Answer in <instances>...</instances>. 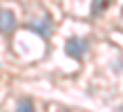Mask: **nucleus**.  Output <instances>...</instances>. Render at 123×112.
<instances>
[{"instance_id":"3","label":"nucleus","mask_w":123,"mask_h":112,"mask_svg":"<svg viewBox=\"0 0 123 112\" xmlns=\"http://www.w3.org/2000/svg\"><path fill=\"white\" fill-rule=\"evenodd\" d=\"M29 29L38 32L40 36H49V34H52V20H49V16H43L38 20H31L29 22Z\"/></svg>"},{"instance_id":"2","label":"nucleus","mask_w":123,"mask_h":112,"mask_svg":"<svg viewBox=\"0 0 123 112\" xmlns=\"http://www.w3.org/2000/svg\"><path fill=\"white\" fill-rule=\"evenodd\" d=\"M16 29V16L11 9H0V32L2 34H11Z\"/></svg>"},{"instance_id":"5","label":"nucleus","mask_w":123,"mask_h":112,"mask_svg":"<svg viewBox=\"0 0 123 112\" xmlns=\"http://www.w3.org/2000/svg\"><path fill=\"white\" fill-rule=\"evenodd\" d=\"M18 110H31V101H29V99L18 101Z\"/></svg>"},{"instance_id":"4","label":"nucleus","mask_w":123,"mask_h":112,"mask_svg":"<svg viewBox=\"0 0 123 112\" xmlns=\"http://www.w3.org/2000/svg\"><path fill=\"white\" fill-rule=\"evenodd\" d=\"M107 7V0H94V5H92V13H98V11H103Z\"/></svg>"},{"instance_id":"1","label":"nucleus","mask_w":123,"mask_h":112,"mask_svg":"<svg viewBox=\"0 0 123 112\" xmlns=\"http://www.w3.org/2000/svg\"><path fill=\"white\" fill-rule=\"evenodd\" d=\"M85 52H87V40L78 38V36H72V38H67V43H65V54L76 58V61H81V58L85 56Z\"/></svg>"}]
</instances>
